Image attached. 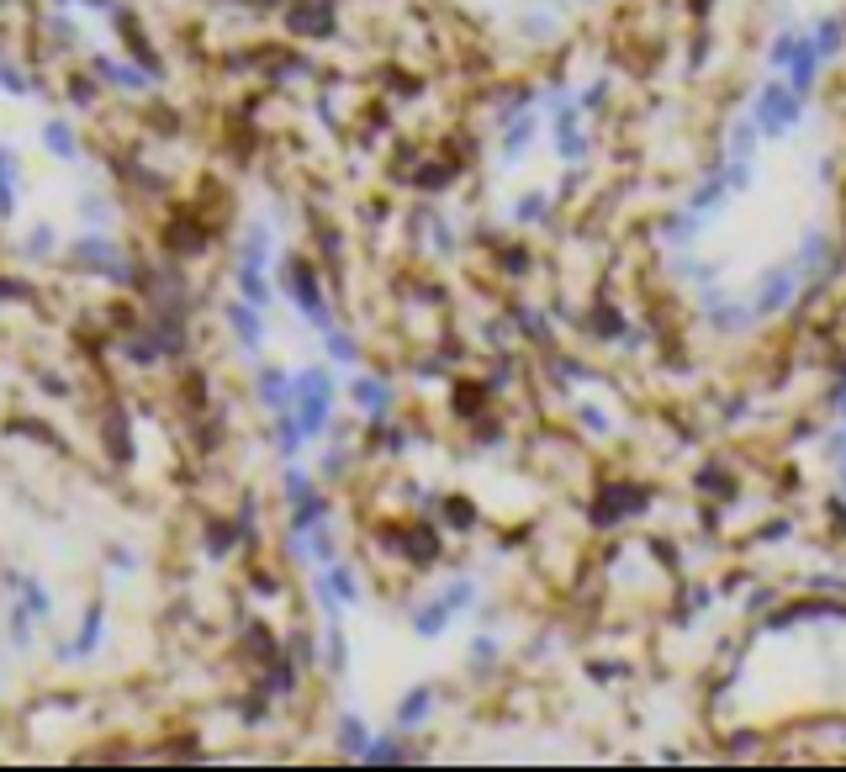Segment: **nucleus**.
Here are the masks:
<instances>
[{
	"label": "nucleus",
	"instance_id": "1",
	"mask_svg": "<svg viewBox=\"0 0 846 772\" xmlns=\"http://www.w3.org/2000/svg\"><path fill=\"white\" fill-rule=\"evenodd\" d=\"M291 408H297L307 439H318V434L328 429V413H334V376H328V371H297Z\"/></svg>",
	"mask_w": 846,
	"mask_h": 772
},
{
	"label": "nucleus",
	"instance_id": "2",
	"mask_svg": "<svg viewBox=\"0 0 846 772\" xmlns=\"http://www.w3.org/2000/svg\"><path fill=\"white\" fill-rule=\"evenodd\" d=\"M799 112H804V96L794 85H783V80H767L757 90V106H751V117H757V127L767 138H783L788 127L799 122Z\"/></svg>",
	"mask_w": 846,
	"mask_h": 772
},
{
	"label": "nucleus",
	"instance_id": "3",
	"mask_svg": "<svg viewBox=\"0 0 846 772\" xmlns=\"http://www.w3.org/2000/svg\"><path fill=\"white\" fill-rule=\"evenodd\" d=\"M799 281H804V265H799V260H788V265H772V270L762 275L757 297H751V312H757V318H772V312H783L788 302H794Z\"/></svg>",
	"mask_w": 846,
	"mask_h": 772
},
{
	"label": "nucleus",
	"instance_id": "4",
	"mask_svg": "<svg viewBox=\"0 0 846 772\" xmlns=\"http://www.w3.org/2000/svg\"><path fill=\"white\" fill-rule=\"evenodd\" d=\"M286 291L297 297V307H302L307 318L323 328V334L334 328V323H328V307H323V297H318V286H312V270H307V265H286Z\"/></svg>",
	"mask_w": 846,
	"mask_h": 772
},
{
	"label": "nucleus",
	"instance_id": "5",
	"mask_svg": "<svg viewBox=\"0 0 846 772\" xmlns=\"http://www.w3.org/2000/svg\"><path fill=\"white\" fill-rule=\"evenodd\" d=\"M815 69H820V48H815V38H799L794 59H788V85H794L799 96H809V85H815Z\"/></svg>",
	"mask_w": 846,
	"mask_h": 772
},
{
	"label": "nucleus",
	"instance_id": "6",
	"mask_svg": "<svg viewBox=\"0 0 846 772\" xmlns=\"http://www.w3.org/2000/svg\"><path fill=\"white\" fill-rule=\"evenodd\" d=\"M550 133H556V149H561V159H582L587 154V143H582V133H577V106H561L556 112V122H550Z\"/></svg>",
	"mask_w": 846,
	"mask_h": 772
},
{
	"label": "nucleus",
	"instance_id": "7",
	"mask_svg": "<svg viewBox=\"0 0 846 772\" xmlns=\"http://www.w3.org/2000/svg\"><path fill=\"white\" fill-rule=\"evenodd\" d=\"M228 323H233V334H238V344H249V349H260L265 344V323H260V307H244V302H233L228 307Z\"/></svg>",
	"mask_w": 846,
	"mask_h": 772
},
{
	"label": "nucleus",
	"instance_id": "8",
	"mask_svg": "<svg viewBox=\"0 0 846 772\" xmlns=\"http://www.w3.org/2000/svg\"><path fill=\"white\" fill-rule=\"evenodd\" d=\"M75 260H80V265H90V270H112V275H122V270H127V265L117 260V244H106V238H80Z\"/></svg>",
	"mask_w": 846,
	"mask_h": 772
},
{
	"label": "nucleus",
	"instance_id": "9",
	"mask_svg": "<svg viewBox=\"0 0 846 772\" xmlns=\"http://www.w3.org/2000/svg\"><path fill=\"white\" fill-rule=\"evenodd\" d=\"M725 196H730V180H725L720 170H714V175L704 180V186H698V191H693V201H688V207H693L698 217H709V212H714V217H720V212H725Z\"/></svg>",
	"mask_w": 846,
	"mask_h": 772
},
{
	"label": "nucleus",
	"instance_id": "10",
	"mask_svg": "<svg viewBox=\"0 0 846 772\" xmlns=\"http://www.w3.org/2000/svg\"><path fill=\"white\" fill-rule=\"evenodd\" d=\"M450 614H455V603H450V598H434L429 609H418V614H413V630H418L423 640H434V635L450 624Z\"/></svg>",
	"mask_w": 846,
	"mask_h": 772
},
{
	"label": "nucleus",
	"instance_id": "11",
	"mask_svg": "<svg viewBox=\"0 0 846 772\" xmlns=\"http://www.w3.org/2000/svg\"><path fill=\"white\" fill-rule=\"evenodd\" d=\"M96 69H101V75L112 80V85H127V90H149V75H138L133 64H117V59H96Z\"/></svg>",
	"mask_w": 846,
	"mask_h": 772
},
{
	"label": "nucleus",
	"instance_id": "12",
	"mask_svg": "<svg viewBox=\"0 0 846 772\" xmlns=\"http://www.w3.org/2000/svg\"><path fill=\"white\" fill-rule=\"evenodd\" d=\"M355 402H360L371 418H381V408H392V392H386L381 381H355Z\"/></svg>",
	"mask_w": 846,
	"mask_h": 772
},
{
	"label": "nucleus",
	"instance_id": "13",
	"mask_svg": "<svg viewBox=\"0 0 846 772\" xmlns=\"http://www.w3.org/2000/svg\"><path fill=\"white\" fill-rule=\"evenodd\" d=\"M529 133H535V117L529 112H519V117H508V138H503V154H508V164L519 159V149L529 143Z\"/></svg>",
	"mask_w": 846,
	"mask_h": 772
},
{
	"label": "nucleus",
	"instance_id": "14",
	"mask_svg": "<svg viewBox=\"0 0 846 772\" xmlns=\"http://www.w3.org/2000/svg\"><path fill=\"white\" fill-rule=\"evenodd\" d=\"M238 291L254 302V307H265L270 302V286H265V275H260V265H238Z\"/></svg>",
	"mask_w": 846,
	"mask_h": 772
},
{
	"label": "nucleus",
	"instance_id": "15",
	"mask_svg": "<svg viewBox=\"0 0 846 772\" xmlns=\"http://www.w3.org/2000/svg\"><path fill=\"white\" fill-rule=\"evenodd\" d=\"M43 143H48V149L59 154V159H75V133H69L64 117H53V122L43 127Z\"/></svg>",
	"mask_w": 846,
	"mask_h": 772
},
{
	"label": "nucleus",
	"instance_id": "16",
	"mask_svg": "<svg viewBox=\"0 0 846 772\" xmlns=\"http://www.w3.org/2000/svg\"><path fill=\"white\" fill-rule=\"evenodd\" d=\"M757 117H746V122H735V133H730V159H751V149H757Z\"/></svg>",
	"mask_w": 846,
	"mask_h": 772
},
{
	"label": "nucleus",
	"instance_id": "17",
	"mask_svg": "<svg viewBox=\"0 0 846 772\" xmlns=\"http://www.w3.org/2000/svg\"><path fill=\"white\" fill-rule=\"evenodd\" d=\"M423 714H429V688H413V693L397 704V725L408 730V725H418V720H423Z\"/></svg>",
	"mask_w": 846,
	"mask_h": 772
},
{
	"label": "nucleus",
	"instance_id": "18",
	"mask_svg": "<svg viewBox=\"0 0 846 772\" xmlns=\"http://www.w3.org/2000/svg\"><path fill=\"white\" fill-rule=\"evenodd\" d=\"M291 27H307L312 38H323V32H328V0H318V6H302V11H291Z\"/></svg>",
	"mask_w": 846,
	"mask_h": 772
},
{
	"label": "nucleus",
	"instance_id": "19",
	"mask_svg": "<svg viewBox=\"0 0 846 772\" xmlns=\"http://www.w3.org/2000/svg\"><path fill=\"white\" fill-rule=\"evenodd\" d=\"M265 260H270V238H265L260 223H254L249 238H244V265H265Z\"/></svg>",
	"mask_w": 846,
	"mask_h": 772
},
{
	"label": "nucleus",
	"instance_id": "20",
	"mask_svg": "<svg viewBox=\"0 0 846 772\" xmlns=\"http://www.w3.org/2000/svg\"><path fill=\"white\" fill-rule=\"evenodd\" d=\"M328 582L339 587L344 603H360V582H355V572H349V566H334V561H328Z\"/></svg>",
	"mask_w": 846,
	"mask_h": 772
},
{
	"label": "nucleus",
	"instance_id": "21",
	"mask_svg": "<svg viewBox=\"0 0 846 772\" xmlns=\"http://www.w3.org/2000/svg\"><path fill=\"white\" fill-rule=\"evenodd\" d=\"M820 38H815V48H820V59H831V53L841 48V16H825V22L815 27Z\"/></svg>",
	"mask_w": 846,
	"mask_h": 772
},
{
	"label": "nucleus",
	"instance_id": "22",
	"mask_svg": "<svg viewBox=\"0 0 846 772\" xmlns=\"http://www.w3.org/2000/svg\"><path fill=\"white\" fill-rule=\"evenodd\" d=\"M96 640H101V609H90V619H85L80 640H75V646H69L64 656H85V651H96Z\"/></svg>",
	"mask_w": 846,
	"mask_h": 772
},
{
	"label": "nucleus",
	"instance_id": "23",
	"mask_svg": "<svg viewBox=\"0 0 846 772\" xmlns=\"http://www.w3.org/2000/svg\"><path fill=\"white\" fill-rule=\"evenodd\" d=\"M339 741H344V751H355V757H360L365 746H371V741H365V730H360V720H355V714H349V720L339 725Z\"/></svg>",
	"mask_w": 846,
	"mask_h": 772
},
{
	"label": "nucleus",
	"instance_id": "24",
	"mask_svg": "<svg viewBox=\"0 0 846 772\" xmlns=\"http://www.w3.org/2000/svg\"><path fill=\"white\" fill-rule=\"evenodd\" d=\"M328 667L344 672V630H339V619H328Z\"/></svg>",
	"mask_w": 846,
	"mask_h": 772
},
{
	"label": "nucleus",
	"instance_id": "25",
	"mask_svg": "<svg viewBox=\"0 0 846 772\" xmlns=\"http://www.w3.org/2000/svg\"><path fill=\"white\" fill-rule=\"evenodd\" d=\"M286 498H291V508L312 503V487H307V476H302V471H286Z\"/></svg>",
	"mask_w": 846,
	"mask_h": 772
},
{
	"label": "nucleus",
	"instance_id": "26",
	"mask_svg": "<svg viewBox=\"0 0 846 772\" xmlns=\"http://www.w3.org/2000/svg\"><path fill=\"white\" fill-rule=\"evenodd\" d=\"M323 344H328V355H334V360H344V365L355 360V344H349V339L339 334V328H328V334H323Z\"/></svg>",
	"mask_w": 846,
	"mask_h": 772
},
{
	"label": "nucleus",
	"instance_id": "27",
	"mask_svg": "<svg viewBox=\"0 0 846 772\" xmlns=\"http://www.w3.org/2000/svg\"><path fill=\"white\" fill-rule=\"evenodd\" d=\"M360 757H365V762H402V751H397V741H371Z\"/></svg>",
	"mask_w": 846,
	"mask_h": 772
},
{
	"label": "nucleus",
	"instance_id": "28",
	"mask_svg": "<svg viewBox=\"0 0 846 772\" xmlns=\"http://www.w3.org/2000/svg\"><path fill=\"white\" fill-rule=\"evenodd\" d=\"M445 598L455 603V609H471V603H476V587H471V582H450Z\"/></svg>",
	"mask_w": 846,
	"mask_h": 772
},
{
	"label": "nucleus",
	"instance_id": "29",
	"mask_svg": "<svg viewBox=\"0 0 846 772\" xmlns=\"http://www.w3.org/2000/svg\"><path fill=\"white\" fill-rule=\"evenodd\" d=\"M545 212V196L535 191V196H524V207H519V217H529V223H535V217Z\"/></svg>",
	"mask_w": 846,
	"mask_h": 772
},
{
	"label": "nucleus",
	"instance_id": "30",
	"mask_svg": "<svg viewBox=\"0 0 846 772\" xmlns=\"http://www.w3.org/2000/svg\"><path fill=\"white\" fill-rule=\"evenodd\" d=\"M85 217H90V223H106V207H101V196H85Z\"/></svg>",
	"mask_w": 846,
	"mask_h": 772
},
{
	"label": "nucleus",
	"instance_id": "31",
	"mask_svg": "<svg viewBox=\"0 0 846 772\" xmlns=\"http://www.w3.org/2000/svg\"><path fill=\"white\" fill-rule=\"evenodd\" d=\"M6 85L16 90V96H22V90H27V80H22V69H16V64H6Z\"/></svg>",
	"mask_w": 846,
	"mask_h": 772
},
{
	"label": "nucleus",
	"instance_id": "32",
	"mask_svg": "<svg viewBox=\"0 0 846 772\" xmlns=\"http://www.w3.org/2000/svg\"><path fill=\"white\" fill-rule=\"evenodd\" d=\"M48 244H53V233H48V228H32V249H38V254H43Z\"/></svg>",
	"mask_w": 846,
	"mask_h": 772
},
{
	"label": "nucleus",
	"instance_id": "33",
	"mask_svg": "<svg viewBox=\"0 0 846 772\" xmlns=\"http://www.w3.org/2000/svg\"><path fill=\"white\" fill-rule=\"evenodd\" d=\"M841 418H846V397H841Z\"/></svg>",
	"mask_w": 846,
	"mask_h": 772
},
{
	"label": "nucleus",
	"instance_id": "34",
	"mask_svg": "<svg viewBox=\"0 0 846 772\" xmlns=\"http://www.w3.org/2000/svg\"><path fill=\"white\" fill-rule=\"evenodd\" d=\"M59 6H64V0H59Z\"/></svg>",
	"mask_w": 846,
	"mask_h": 772
}]
</instances>
